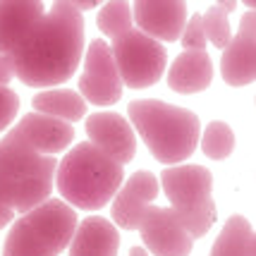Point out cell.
<instances>
[{"instance_id": "4316f807", "label": "cell", "mask_w": 256, "mask_h": 256, "mask_svg": "<svg viewBox=\"0 0 256 256\" xmlns=\"http://www.w3.org/2000/svg\"><path fill=\"white\" fill-rule=\"evenodd\" d=\"M14 218H17V213L12 211V208H8L5 204H0V230L14 223Z\"/></svg>"}, {"instance_id": "5bb4252c", "label": "cell", "mask_w": 256, "mask_h": 256, "mask_svg": "<svg viewBox=\"0 0 256 256\" xmlns=\"http://www.w3.org/2000/svg\"><path fill=\"white\" fill-rule=\"evenodd\" d=\"M10 132L17 134L36 154L53 158L74 142V127L72 124L56 120V118H48V115H41V112L22 115V120L14 124Z\"/></svg>"}, {"instance_id": "52a82bcc", "label": "cell", "mask_w": 256, "mask_h": 256, "mask_svg": "<svg viewBox=\"0 0 256 256\" xmlns=\"http://www.w3.org/2000/svg\"><path fill=\"white\" fill-rule=\"evenodd\" d=\"M122 82L118 74V67L112 60L110 44L103 38H94L86 46L84 53V65H82V74L77 79V94L84 98L86 106H112L122 98Z\"/></svg>"}, {"instance_id": "4fadbf2b", "label": "cell", "mask_w": 256, "mask_h": 256, "mask_svg": "<svg viewBox=\"0 0 256 256\" xmlns=\"http://www.w3.org/2000/svg\"><path fill=\"white\" fill-rule=\"evenodd\" d=\"M22 218L26 220V225L32 228L34 232L48 244V249L56 256H60L70 246L72 234H74V230L79 225L77 211L62 199L44 201L41 206H36L29 213H24Z\"/></svg>"}, {"instance_id": "7402d4cb", "label": "cell", "mask_w": 256, "mask_h": 256, "mask_svg": "<svg viewBox=\"0 0 256 256\" xmlns=\"http://www.w3.org/2000/svg\"><path fill=\"white\" fill-rule=\"evenodd\" d=\"M199 146L204 156L211 160H225L234 151V132L223 120H213L206 124V130L199 134Z\"/></svg>"}, {"instance_id": "f1b7e54d", "label": "cell", "mask_w": 256, "mask_h": 256, "mask_svg": "<svg viewBox=\"0 0 256 256\" xmlns=\"http://www.w3.org/2000/svg\"><path fill=\"white\" fill-rule=\"evenodd\" d=\"M130 256H151V254L146 252L144 246H132V249H130Z\"/></svg>"}, {"instance_id": "ac0fdd59", "label": "cell", "mask_w": 256, "mask_h": 256, "mask_svg": "<svg viewBox=\"0 0 256 256\" xmlns=\"http://www.w3.org/2000/svg\"><path fill=\"white\" fill-rule=\"evenodd\" d=\"M34 112H41L48 118H56L72 124L86 118V103L74 89H44L32 98Z\"/></svg>"}, {"instance_id": "30bf717a", "label": "cell", "mask_w": 256, "mask_h": 256, "mask_svg": "<svg viewBox=\"0 0 256 256\" xmlns=\"http://www.w3.org/2000/svg\"><path fill=\"white\" fill-rule=\"evenodd\" d=\"M86 136L89 144L96 146L100 154L112 158L115 163H130L136 154V134H134L132 124L127 122L120 112L112 110H100L86 115Z\"/></svg>"}, {"instance_id": "d4e9b609", "label": "cell", "mask_w": 256, "mask_h": 256, "mask_svg": "<svg viewBox=\"0 0 256 256\" xmlns=\"http://www.w3.org/2000/svg\"><path fill=\"white\" fill-rule=\"evenodd\" d=\"M20 112V96L10 86H0V134L8 132L10 124L17 120Z\"/></svg>"}, {"instance_id": "8fae6325", "label": "cell", "mask_w": 256, "mask_h": 256, "mask_svg": "<svg viewBox=\"0 0 256 256\" xmlns=\"http://www.w3.org/2000/svg\"><path fill=\"white\" fill-rule=\"evenodd\" d=\"M220 77L228 86H249L256 79V14L249 10L240 20V29L223 48Z\"/></svg>"}, {"instance_id": "d6986e66", "label": "cell", "mask_w": 256, "mask_h": 256, "mask_svg": "<svg viewBox=\"0 0 256 256\" xmlns=\"http://www.w3.org/2000/svg\"><path fill=\"white\" fill-rule=\"evenodd\" d=\"M254 228L244 216H230L218 232L208 256H254Z\"/></svg>"}, {"instance_id": "7a4b0ae2", "label": "cell", "mask_w": 256, "mask_h": 256, "mask_svg": "<svg viewBox=\"0 0 256 256\" xmlns=\"http://www.w3.org/2000/svg\"><path fill=\"white\" fill-rule=\"evenodd\" d=\"M127 115L148 154L163 166H180L196 151L201 134L199 115L190 108L172 106L158 98L132 100Z\"/></svg>"}, {"instance_id": "2e32d148", "label": "cell", "mask_w": 256, "mask_h": 256, "mask_svg": "<svg viewBox=\"0 0 256 256\" xmlns=\"http://www.w3.org/2000/svg\"><path fill=\"white\" fill-rule=\"evenodd\" d=\"M67 252L70 256H118L120 232L108 218L89 216L77 225Z\"/></svg>"}, {"instance_id": "cb8c5ba5", "label": "cell", "mask_w": 256, "mask_h": 256, "mask_svg": "<svg viewBox=\"0 0 256 256\" xmlns=\"http://www.w3.org/2000/svg\"><path fill=\"white\" fill-rule=\"evenodd\" d=\"M180 44L184 46V50H206V36H204V26H201V12H194L187 17V24L182 29Z\"/></svg>"}, {"instance_id": "603a6c76", "label": "cell", "mask_w": 256, "mask_h": 256, "mask_svg": "<svg viewBox=\"0 0 256 256\" xmlns=\"http://www.w3.org/2000/svg\"><path fill=\"white\" fill-rule=\"evenodd\" d=\"M96 24L103 36L108 38H120L122 34L132 32L134 22H132V5L130 2H106L98 10Z\"/></svg>"}, {"instance_id": "ffe728a7", "label": "cell", "mask_w": 256, "mask_h": 256, "mask_svg": "<svg viewBox=\"0 0 256 256\" xmlns=\"http://www.w3.org/2000/svg\"><path fill=\"white\" fill-rule=\"evenodd\" d=\"M2 256H56V254L48 249V244L20 216V218H14V223L8 230L5 244H2Z\"/></svg>"}, {"instance_id": "8992f818", "label": "cell", "mask_w": 256, "mask_h": 256, "mask_svg": "<svg viewBox=\"0 0 256 256\" xmlns=\"http://www.w3.org/2000/svg\"><path fill=\"white\" fill-rule=\"evenodd\" d=\"M110 53L118 67L122 86L130 89H148L160 82L168 67V50L163 44L154 41L151 36L139 29L112 38Z\"/></svg>"}, {"instance_id": "e0dca14e", "label": "cell", "mask_w": 256, "mask_h": 256, "mask_svg": "<svg viewBox=\"0 0 256 256\" xmlns=\"http://www.w3.org/2000/svg\"><path fill=\"white\" fill-rule=\"evenodd\" d=\"M213 82V62L206 50H182L168 67V86L175 94H201Z\"/></svg>"}, {"instance_id": "7c38bea8", "label": "cell", "mask_w": 256, "mask_h": 256, "mask_svg": "<svg viewBox=\"0 0 256 256\" xmlns=\"http://www.w3.org/2000/svg\"><path fill=\"white\" fill-rule=\"evenodd\" d=\"M132 22L158 44L180 41L187 24V2L180 0H139L132 5Z\"/></svg>"}, {"instance_id": "ba28073f", "label": "cell", "mask_w": 256, "mask_h": 256, "mask_svg": "<svg viewBox=\"0 0 256 256\" xmlns=\"http://www.w3.org/2000/svg\"><path fill=\"white\" fill-rule=\"evenodd\" d=\"M139 234L144 249L151 256H190L194 240L184 230L178 213L170 206H156L151 204L144 211V218L139 223Z\"/></svg>"}, {"instance_id": "83f0119b", "label": "cell", "mask_w": 256, "mask_h": 256, "mask_svg": "<svg viewBox=\"0 0 256 256\" xmlns=\"http://www.w3.org/2000/svg\"><path fill=\"white\" fill-rule=\"evenodd\" d=\"M72 5H74V8H77L79 12L91 10V8H98V2H94V0H91V2H72Z\"/></svg>"}, {"instance_id": "9a60e30c", "label": "cell", "mask_w": 256, "mask_h": 256, "mask_svg": "<svg viewBox=\"0 0 256 256\" xmlns=\"http://www.w3.org/2000/svg\"><path fill=\"white\" fill-rule=\"evenodd\" d=\"M46 12L44 2L36 0H2L0 2V56H10L32 26Z\"/></svg>"}, {"instance_id": "6da1fadb", "label": "cell", "mask_w": 256, "mask_h": 256, "mask_svg": "<svg viewBox=\"0 0 256 256\" xmlns=\"http://www.w3.org/2000/svg\"><path fill=\"white\" fill-rule=\"evenodd\" d=\"M84 58V17L72 2H53L10 53L14 77L32 89H56Z\"/></svg>"}, {"instance_id": "277c9868", "label": "cell", "mask_w": 256, "mask_h": 256, "mask_svg": "<svg viewBox=\"0 0 256 256\" xmlns=\"http://www.w3.org/2000/svg\"><path fill=\"white\" fill-rule=\"evenodd\" d=\"M58 158L41 156L8 132L0 139V204L14 213H29L50 199L56 187Z\"/></svg>"}, {"instance_id": "44dd1931", "label": "cell", "mask_w": 256, "mask_h": 256, "mask_svg": "<svg viewBox=\"0 0 256 256\" xmlns=\"http://www.w3.org/2000/svg\"><path fill=\"white\" fill-rule=\"evenodd\" d=\"M237 2H211L206 12L201 14V26L206 44H213L223 50L232 38V26H230V14L234 12Z\"/></svg>"}, {"instance_id": "484cf974", "label": "cell", "mask_w": 256, "mask_h": 256, "mask_svg": "<svg viewBox=\"0 0 256 256\" xmlns=\"http://www.w3.org/2000/svg\"><path fill=\"white\" fill-rule=\"evenodd\" d=\"M12 79H14V67L10 56H0V86H8Z\"/></svg>"}, {"instance_id": "5b68a950", "label": "cell", "mask_w": 256, "mask_h": 256, "mask_svg": "<svg viewBox=\"0 0 256 256\" xmlns=\"http://www.w3.org/2000/svg\"><path fill=\"white\" fill-rule=\"evenodd\" d=\"M158 184L163 187L170 208L178 213L192 240H201L216 223V201H213V175L208 168L180 163L160 172Z\"/></svg>"}, {"instance_id": "3957f363", "label": "cell", "mask_w": 256, "mask_h": 256, "mask_svg": "<svg viewBox=\"0 0 256 256\" xmlns=\"http://www.w3.org/2000/svg\"><path fill=\"white\" fill-rule=\"evenodd\" d=\"M124 182V166L100 154L89 142H79L58 160L56 187L60 199L74 211H100Z\"/></svg>"}, {"instance_id": "9c48e42d", "label": "cell", "mask_w": 256, "mask_h": 256, "mask_svg": "<svg viewBox=\"0 0 256 256\" xmlns=\"http://www.w3.org/2000/svg\"><path fill=\"white\" fill-rule=\"evenodd\" d=\"M158 178L148 170H136L130 178H124L122 187L110 201V223L120 230H136L144 211L158 199Z\"/></svg>"}]
</instances>
